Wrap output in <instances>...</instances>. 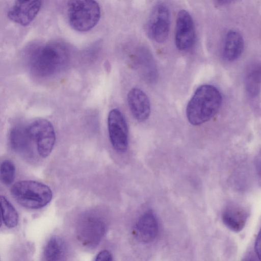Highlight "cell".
Listing matches in <instances>:
<instances>
[{
	"label": "cell",
	"instance_id": "obj_18",
	"mask_svg": "<svg viewBox=\"0 0 261 261\" xmlns=\"http://www.w3.org/2000/svg\"><path fill=\"white\" fill-rule=\"evenodd\" d=\"M0 208L5 225L10 228L16 227L19 220L18 213L10 201L3 196H0Z\"/></svg>",
	"mask_w": 261,
	"mask_h": 261
},
{
	"label": "cell",
	"instance_id": "obj_14",
	"mask_svg": "<svg viewBox=\"0 0 261 261\" xmlns=\"http://www.w3.org/2000/svg\"><path fill=\"white\" fill-rule=\"evenodd\" d=\"M248 217L247 211L236 204L227 206L222 213V220L224 225L236 232H240L244 228Z\"/></svg>",
	"mask_w": 261,
	"mask_h": 261
},
{
	"label": "cell",
	"instance_id": "obj_19",
	"mask_svg": "<svg viewBox=\"0 0 261 261\" xmlns=\"http://www.w3.org/2000/svg\"><path fill=\"white\" fill-rule=\"evenodd\" d=\"M15 166L10 160H5L0 165V180L6 185L12 184L15 177Z\"/></svg>",
	"mask_w": 261,
	"mask_h": 261
},
{
	"label": "cell",
	"instance_id": "obj_10",
	"mask_svg": "<svg viewBox=\"0 0 261 261\" xmlns=\"http://www.w3.org/2000/svg\"><path fill=\"white\" fill-rule=\"evenodd\" d=\"M41 7L40 1H16L9 9L8 16L20 25H27L36 17Z\"/></svg>",
	"mask_w": 261,
	"mask_h": 261
},
{
	"label": "cell",
	"instance_id": "obj_20",
	"mask_svg": "<svg viewBox=\"0 0 261 261\" xmlns=\"http://www.w3.org/2000/svg\"><path fill=\"white\" fill-rule=\"evenodd\" d=\"M94 261H113V258L110 252L105 250L97 254Z\"/></svg>",
	"mask_w": 261,
	"mask_h": 261
},
{
	"label": "cell",
	"instance_id": "obj_5",
	"mask_svg": "<svg viewBox=\"0 0 261 261\" xmlns=\"http://www.w3.org/2000/svg\"><path fill=\"white\" fill-rule=\"evenodd\" d=\"M28 134L36 146L38 153L42 158L47 157L51 152L56 141V134L52 123L39 118L27 126Z\"/></svg>",
	"mask_w": 261,
	"mask_h": 261
},
{
	"label": "cell",
	"instance_id": "obj_9",
	"mask_svg": "<svg viewBox=\"0 0 261 261\" xmlns=\"http://www.w3.org/2000/svg\"><path fill=\"white\" fill-rule=\"evenodd\" d=\"M195 28L191 14L185 10L177 14L175 30L174 40L177 48L187 51L193 45L195 39Z\"/></svg>",
	"mask_w": 261,
	"mask_h": 261
},
{
	"label": "cell",
	"instance_id": "obj_3",
	"mask_svg": "<svg viewBox=\"0 0 261 261\" xmlns=\"http://www.w3.org/2000/svg\"><path fill=\"white\" fill-rule=\"evenodd\" d=\"M12 196L21 206L29 209H39L51 200L53 193L46 185L35 180H21L11 189Z\"/></svg>",
	"mask_w": 261,
	"mask_h": 261
},
{
	"label": "cell",
	"instance_id": "obj_24",
	"mask_svg": "<svg viewBox=\"0 0 261 261\" xmlns=\"http://www.w3.org/2000/svg\"><path fill=\"white\" fill-rule=\"evenodd\" d=\"M2 221H3V220H2V213H1V208H0V227L2 226Z\"/></svg>",
	"mask_w": 261,
	"mask_h": 261
},
{
	"label": "cell",
	"instance_id": "obj_7",
	"mask_svg": "<svg viewBox=\"0 0 261 261\" xmlns=\"http://www.w3.org/2000/svg\"><path fill=\"white\" fill-rule=\"evenodd\" d=\"M106 229V224L101 218L95 215L86 216L77 225V240L84 247H95L105 236Z\"/></svg>",
	"mask_w": 261,
	"mask_h": 261
},
{
	"label": "cell",
	"instance_id": "obj_23",
	"mask_svg": "<svg viewBox=\"0 0 261 261\" xmlns=\"http://www.w3.org/2000/svg\"><path fill=\"white\" fill-rule=\"evenodd\" d=\"M230 2H231L227 1H217V2H216V3L218 6H221V5H225Z\"/></svg>",
	"mask_w": 261,
	"mask_h": 261
},
{
	"label": "cell",
	"instance_id": "obj_16",
	"mask_svg": "<svg viewBox=\"0 0 261 261\" xmlns=\"http://www.w3.org/2000/svg\"><path fill=\"white\" fill-rule=\"evenodd\" d=\"M10 141L12 147L16 151L27 153L32 142L28 134L27 126H16L10 133Z\"/></svg>",
	"mask_w": 261,
	"mask_h": 261
},
{
	"label": "cell",
	"instance_id": "obj_13",
	"mask_svg": "<svg viewBox=\"0 0 261 261\" xmlns=\"http://www.w3.org/2000/svg\"><path fill=\"white\" fill-rule=\"evenodd\" d=\"M244 48V40L238 31L231 30L226 34L223 44V58L229 62L237 60L241 56Z\"/></svg>",
	"mask_w": 261,
	"mask_h": 261
},
{
	"label": "cell",
	"instance_id": "obj_12",
	"mask_svg": "<svg viewBox=\"0 0 261 261\" xmlns=\"http://www.w3.org/2000/svg\"><path fill=\"white\" fill-rule=\"evenodd\" d=\"M127 103L134 118L140 122L144 121L150 114V103L147 95L142 90L134 88L127 94Z\"/></svg>",
	"mask_w": 261,
	"mask_h": 261
},
{
	"label": "cell",
	"instance_id": "obj_21",
	"mask_svg": "<svg viewBox=\"0 0 261 261\" xmlns=\"http://www.w3.org/2000/svg\"><path fill=\"white\" fill-rule=\"evenodd\" d=\"M260 234L258 233L256 237L254 243V250L258 259L260 258Z\"/></svg>",
	"mask_w": 261,
	"mask_h": 261
},
{
	"label": "cell",
	"instance_id": "obj_17",
	"mask_svg": "<svg viewBox=\"0 0 261 261\" xmlns=\"http://www.w3.org/2000/svg\"><path fill=\"white\" fill-rule=\"evenodd\" d=\"M65 254L64 242L60 237L53 236L49 239L45 246L42 261H63Z\"/></svg>",
	"mask_w": 261,
	"mask_h": 261
},
{
	"label": "cell",
	"instance_id": "obj_6",
	"mask_svg": "<svg viewBox=\"0 0 261 261\" xmlns=\"http://www.w3.org/2000/svg\"><path fill=\"white\" fill-rule=\"evenodd\" d=\"M170 27V13L164 3H157L152 8L146 24L148 37L158 43H163L167 39Z\"/></svg>",
	"mask_w": 261,
	"mask_h": 261
},
{
	"label": "cell",
	"instance_id": "obj_1",
	"mask_svg": "<svg viewBox=\"0 0 261 261\" xmlns=\"http://www.w3.org/2000/svg\"><path fill=\"white\" fill-rule=\"evenodd\" d=\"M69 60L65 44L51 41L34 45L27 51L26 61L31 73L38 79L52 77L64 69Z\"/></svg>",
	"mask_w": 261,
	"mask_h": 261
},
{
	"label": "cell",
	"instance_id": "obj_22",
	"mask_svg": "<svg viewBox=\"0 0 261 261\" xmlns=\"http://www.w3.org/2000/svg\"><path fill=\"white\" fill-rule=\"evenodd\" d=\"M243 261H257V259L252 255H249L246 257Z\"/></svg>",
	"mask_w": 261,
	"mask_h": 261
},
{
	"label": "cell",
	"instance_id": "obj_15",
	"mask_svg": "<svg viewBox=\"0 0 261 261\" xmlns=\"http://www.w3.org/2000/svg\"><path fill=\"white\" fill-rule=\"evenodd\" d=\"M245 90L248 96L254 98L259 95L260 89V66L257 63L248 66L245 77Z\"/></svg>",
	"mask_w": 261,
	"mask_h": 261
},
{
	"label": "cell",
	"instance_id": "obj_4",
	"mask_svg": "<svg viewBox=\"0 0 261 261\" xmlns=\"http://www.w3.org/2000/svg\"><path fill=\"white\" fill-rule=\"evenodd\" d=\"M67 16L72 28L79 32H87L99 21L100 9L94 1H70L67 5Z\"/></svg>",
	"mask_w": 261,
	"mask_h": 261
},
{
	"label": "cell",
	"instance_id": "obj_8",
	"mask_svg": "<svg viewBox=\"0 0 261 261\" xmlns=\"http://www.w3.org/2000/svg\"><path fill=\"white\" fill-rule=\"evenodd\" d=\"M109 138L114 149L123 153L128 148V130L123 114L117 109L111 110L108 117Z\"/></svg>",
	"mask_w": 261,
	"mask_h": 261
},
{
	"label": "cell",
	"instance_id": "obj_2",
	"mask_svg": "<svg viewBox=\"0 0 261 261\" xmlns=\"http://www.w3.org/2000/svg\"><path fill=\"white\" fill-rule=\"evenodd\" d=\"M222 103V96L217 88L208 84L199 86L187 106L188 121L193 125L208 121L217 113Z\"/></svg>",
	"mask_w": 261,
	"mask_h": 261
},
{
	"label": "cell",
	"instance_id": "obj_11",
	"mask_svg": "<svg viewBox=\"0 0 261 261\" xmlns=\"http://www.w3.org/2000/svg\"><path fill=\"white\" fill-rule=\"evenodd\" d=\"M159 223L155 215L148 211L142 214L137 221L134 229L136 239L143 243H149L156 237Z\"/></svg>",
	"mask_w": 261,
	"mask_h": 261
}]
</instances>
